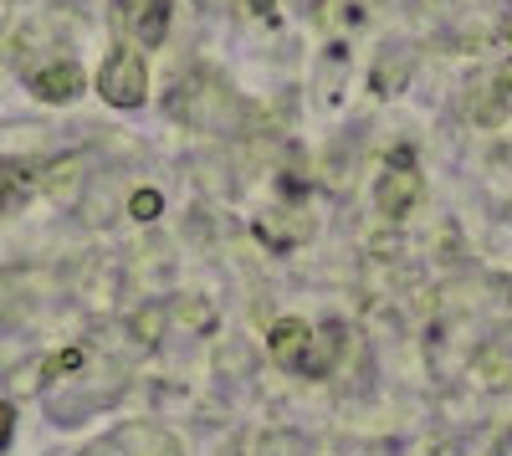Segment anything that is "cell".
Segmentation results:
<instances>
[{
    "label": "cell",
    "mask_w": 512,
    "mask_h": 456,
    "mask_svg": "<svg viewBox=\"0 0 512 456\" xmlns=\"http://www.w3.org/2000/svg\"><path fill=\"white\" fill-rule=\"evenodd\" d=\"M98 93L113 103V108H139L149 98V62L139 47H118L103 72H98Z\"/></svg>",
    "instance_id": "obj_1"
},
{
    "label": "cell",
    "mask_w": 512,
    "mask_h": 456,
    "mask_svg": "<svg viewBox=\"0 0 512 456\" xmlns=\"http://www.w3.org/2000/svg\"><path fill=\"white\" fill-rule=\"evenodd\" d=\"M272 359L287 364V369H297V375H323V369H328V354L313 349V328L308 323H292V318L272 328Z\"/></svg>",
    "instance_id": "obj_2"
},
{
    "label": "cell",
    "mask_w": 512,
    "mask_h": 456,
    "mask_svg": "<svg viewBox=\"0 0 512 456\" xmlns=\"http://www.w3.org/2000/svg\"><path fill=\"white\" fill-rule=\"evenodd\" d=\"M11 441V405H0V446Z\"/></svg>",
    "instance_id": "obj_5"
},
{
    "label": "cell",
    "mask_w": 512,
    "mask_h": 456,
    "mask_svg": "<svg viewBox=\"0 0 512 456\" xmlns=\"http://www.w3.org/2000/svg\"><path fill=\"white\" fill-rule=\"evenodd\" d=\"M134 216H139V221H154V216H159V195H154V190H139V195H134Z\"/></svg>",
    "instance_id": "obj_4"
},
{
    "label": "cell",
    "mask_w": 512,
    "mask_h": 456,
    "mask_svg": "<svg viewBox=\"0 0 512 456\" xmlns=\"http://www.w3.org/2000/svg\"><path fill=\"white\" fill-rule=\"evenodd\" d=\"M36 98H47V103H67V98H77V88H82V72L72 67V62H57V67H47V72H36Z\"/></svg>",
    "instance_id": "obj_3"
}]
</instances>
